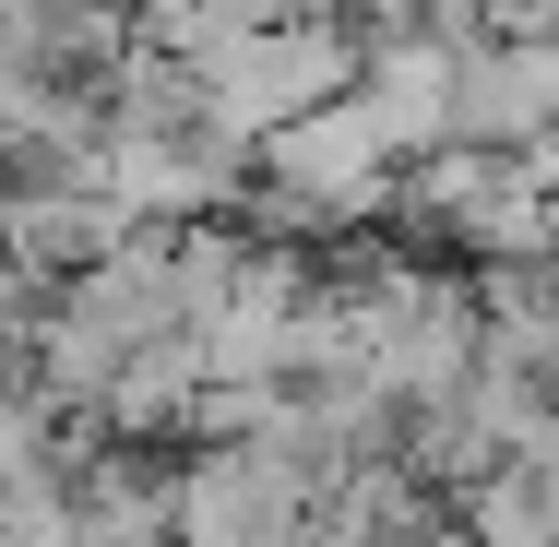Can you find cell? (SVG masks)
<instances>
[{
    "label": "cell",
    "instance_id": "1",
    "mask_svg": "<svg viewBox=\"0 0 559 547\" xmlns=\"http://www.w3.org/2000/svg\"><path fill=\"white\" fill-rule=\"evenodd\" d=\"M345 84H357V36H345L334 12H310V24H226V36L191 48V96H203V119L238 131V143L334 108Z\"/></svg>",
    "mask_w": 559,
    "mask_h": 547
},
{
    "label": "cell",
    "instance_id": "2",
    "mask_svg": "<svg viewBox=\"0 0 559 547\" xmlns=\"http://www.w3.org/2000/svg\"><path fill=\"white\" fill-rule=\"evenodd\" d=\"M559 131V36H476L452 48V143L536 155Z\"/></svg>",
    "mask_w": 559,
    "mask_h": 547
},
{
    "label": "cell",
    "instance_id": "3",
    "mask_svg": "<svg viewBox=\"0 0 559 547\" xmlns=\"http://www.w3.org/2000/svg\"><path fill=\"white\" fill-rule=\"evenodd\" d=\"M0 547H72V476L60 464L0 476Z\"/></svg>",
    "mask_w": 559,
    "mask_h": 547
}]
</instances>
